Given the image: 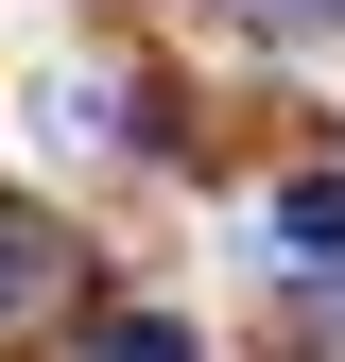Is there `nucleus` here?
Returning <instances> with one entry per match:
<instances>
[{
	"instance_id": "obj_1",
	"label": "nucleus",
	"mask_w": 345,
	"mask_h": 362,
	"mask_svg": "<svg viewBox=\"0 0 345 362\" xmlns=\"http://www.w3.org/2000/svg\"><path fill=\"white\" fill-rule=\"evenodd\" d=\"M259 259H311V276H345V173H293V190L259 207Z\"/></svg>"
},
{
	"instance_id": "obj_4",
	"label": "nucleus",
	"mask_w": 345,
	"mask_h": 362,
	"mask_svg": "<svg viewBox=\"0 0 345 362\" xmlns=\"http://www.w3.org/2000/svg\"><path fill=\"white\" fill-rule=\"evenodd\" d=\"M328 345H345V310H328Z\"/></svg>"
},
{
	"instance_id": "obj_2",
	"label": "nucleus",
	"mask_w": 345,
	"mask_h": 362,
	"mask_svg": "<svg viewBox=\"0 0 345 362\" xmlns=\"http://www.w3.org/2000/svg\"><path fill=\"white\" fill-rule=\"evenodd\" d=\"M52 293H69V242H52L35 207H0V328H35Z\"/></svg>"
},
{
	"instance_id": "obj_3",
	"label": "nucleus",
	"mask_w": 345,
	"mask_h": 362,
	"mask_svg": "<svg viewBox=\"0 0 345 362\" xmlns=\"http://www.w3.org/2000/svg\"><path fill=\"white\" fill-rule=\"evenodd\" d=\"M104 362H190V328H172V310H121V328H104Z\"/></svg>"
}]
</instances>
